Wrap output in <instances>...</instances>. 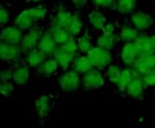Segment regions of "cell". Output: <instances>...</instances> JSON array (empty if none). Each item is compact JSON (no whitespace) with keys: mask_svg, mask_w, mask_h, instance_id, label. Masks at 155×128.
<instances>
[{"mask_svg":"<svg viewBox=\"0 0 155 128\" xmlns=\"http://www.w3.org/2000/svg\"><path fill=\"white\" fill-rule=\"evenodd\" d=\"M87 53H88L87 56L91 62L92 63L93 66L99 69L107 66L112 60V57L110 51L102 48L100 46L92 47V49L89 51Z\"/></svg>","mask_w":155,"mask_h":128,"instance_id":"cell-1","label":"cell"},{"mask_svg":"<svg viewBox=\"0 0 155 128\" xmlns=\"http://www.w3.org/2000/svg\"><path fill=\"white\" fill-rule=\"evenodd\" d=\"M134 42L137 47L139 57L155 54V35L140 34Z\"/></svg>","mask_w":155,"mask_h":128,"instance_id":"cell-2","label":"cell"},{"mask_svg":"<svg viewBox=\"0 0 155 128\" xmlns=\"http://www.w3.org/2000/svg\"><path fill=\"white\" fill-rule=\"evenodd\" d=\"M132 66L134 70L141 77L155 73V54L139 57Z\"/></svg>","mask_w":155,"mask_h":128,"instance_id":"cell-3","label":"cell"},{"mask_svg":"<svg viewBox=\"0 0 155 128\" xmlns=\"http://www.w3.org/2000/svg\"><path fill=\"white\" fill-rule=\"evenodd\" d=\"M61 89L65 91H74L78 88L80 84V78L78 72L72 70L63 74L59 79Z\"/></svg>","mask_w":155,"mask_h":128,"instance_id":"cell-4","label":"cell"},{"mask_svg":"<svg viewBox=\"0 0 155 128\" xmlns=\"http://www.w3.org/2000/svg\"><path fill=\"white\" fill-rule=\"evenodd\" d=\"M42 30L39 28H32L28 32L22 40V46L21 48L24 53H28L30 51L34 50L35 46L39 44V41L42 36Z\"/></svg>","mask_w":155,"mask_h":128,"instance_id":"cell-5","label":"cell"},{"mask_svg":"<svg viewBox=\"0 0 155 128\" xmlns=\"http://www.w3.org/2000/svg\"><path fill=\"white\" fill-rule=\"evenodd\" d=\"M21 53L18 45H13L0 41V59L5 61H16Z\"/></svg>","mask_w":155,"mask_h":128,"instance_id":"cell-6","label":"cell"},{"mask_svg":"<svg viewBox=\"0 0 155 128\" xmlns=\"http://www.w3.org/2000/svg\"><path fill=\"white\" fill-rule=\"evenodd\" d=\"M83 84L85 89H98L104 84V79L97 70L91 69L84 76Z\"/></svg>","mask_w":155,"mask_h":128,"instance_id":"cell-7","label":"cell"},{"mask_svg":"<svg viewBox=\"0 0 155 128\" xmlns=\"http://www.w3.org/2000/svg\"><path fill=\"white\" fill-rule=\"evenodd\" d=\"M38 49L41 50L47 56L54 55L57 48V43L53 37L50 30L42 34L38 44Z\"/></svg>","mask_w":155,"mask_h":128,"instance_id":"cell-8","label":"cell"},{"mask_svg":"<svg viewBox=\"0 0 155 128\" xmlns=\"http://www.w3.org/2000/svg\"><path fill=\"white\" fill-rule=\"evenodd\" d=\"M145 84L142 77L140 75H136L135 78L131 81L126 89L128 95L134 98H141L143 95V91L145 89Z\"/></svg>","mask_w":155,"mask_h":128,"instance_id":"cell-9","label":"cell"},{"mask_svg":"<svg viewBox=\"0 0 155 128\" xmlns=\"http://www.w3.org/2000/svg\"><path fill=\"white\" fill-rule=\"evenodd\" d=\"M0 40L6 43L18 45L22 40V33L19 28L9 27L2 31L0 34Z\"/></svg>","mask_w":155,"mask_h":128,"instance_id":"cell-10","label":"cell"},{"mask_svg":"<svg viewBox=\"0 0 155 128\" xmlns=\"http://www.w3.org/2000/svg\"><path fill=\"white\" fill-rule=\"evenodd\" d=\"M131 21L137 29H147L153 23V19L150 15L144 12H137L131 17Z\"/></svg>","mask_w":155,"mask_h":128,"instance_id":"cell-11","label":"cell"},{"mask_svg":"<svg viewBox=\"0 0 155 128\" xmlns=\"http://www.w3.org/2000/svg\"><path fill=\"white\" fill-rule=\"evenodd\" d=\"M139 58V53L134 42H128L124 46L122 52V59L126 65H133Z\"/></svg>","mask_w":155,"mask_h":128,"instance_id":"cell-12","label":"cell"},{"mask_svg":"<svg viewBox=\"0 0 155 128\" xmlns=\"http://www.w3.org/2000/svg\"><path fill=\"white\" fill-rule=\"evenodd\" d=\"M35 21L36 20L34 17L31 10L28 9L26 11H23L21 14H19V16L16 19V24L21 29H27L31 28Z\"/></svg>","mask_w":155,"mask_h":128,"instance_id":"cell-13","label":"cell"},{"mask_svg":"<svg viewBox=\"0 0 155 128\" xmlns=\"http://www.w3.org/2000/svg\"><path fill=\"white\" fill-rule=\"evenodd\" d=\"M72 16L73 15H72L71 12L66 11L63 8H60L58 12H57V15H56L55 18L54 20L53 25L54 26H57V27H60V28H64L67 29L68 25H69V23L71 22V20H72Z\"/></svg>","mask_w":155,"mask_h":128,"instance_id":"cell-14","label":"cell"},{"mask_svg":"<svg viewBox=\"0 0 155 128\" xmlns=\"http://www.w3.org/2000/svg\"><path fill=\"white\" fill-rule=\"evenodd\" d=\"M138 75V73L136 72L134 69H124L122 71V74L120 79L117 83V86L121 91H125L128 84L131 83V81L134 78H135V76Z\"/></svg>","mask_w":155,"mask_h":128,"instance_id":"cell-15","label":"cell"},{"mask_svg":"<svg viewBox=\"0 0 155 128\" xmlns=\"http://www.w3.org/2000/svg\"><path fill=\"white\" fill-rule=\"evenodd\" d=\"M54 59L58 62L59 66L62 67L64 70H67L69 65L71 64V62L73 61L75 54L69 53L66 51L62 50L61 48H58L54 53Z\"/></svg>","mask_w":155,"mask_h":128,"instance_id":"cell-16","label":"cell"},{"mask_svg":"<svg viewBox=\"0 0 155 128\" xmlns=\"http://www.w3.org/2000/svg\"><path fill=\"white\" fill-rule=\"evenodd\" d=\"M50 32L53 34V37H54V39L57 44H64L68 40L72 38L71 34L64 28H60V27L53 25L51 29H50Z\"/></svg>","mask_w":155,"mask_h":128,"instance_id":"cell-17","label":"cell"},{"mask_svg":"<svg viewBox=\"0 0 155 128\" xmlns=\"http://www.w3.org/2000/svg\"><path fill=\"white\" fill-rule=\"evenodd\" d=\"M93 65L91 62L88 56H81L77 58L73 63V70L77 72L86 73L93 68Z\"/></svg>","mask_w":155,"mask_h":128,"instance_id":"cell-18","label":"cell"},{"mask_svg":"<svg viewBox=\"0 0 155 128\" xmlns=\"http://www.w3.org/2000/svg\"><path fill=\"white\" fill-rule=\"evenodd\" d=\"M117 40V37L113 34H104L97 39V46L110 51L116 46Z\"/></svg>","mask_w":155,"mask_h":128,"instance_id":"cell-19","label":"cell"},{"mask_svg":"<svg viewBox=\"0 0 155 128\" xmlns=\"http://www.w3.org/2000/svg\"><path fill=\"white\" fill-rule=\"evenodd\" d=\"M35 107L40 117H46L50 111L49 97L47 95H42L35 102Z\"/></svg>","mask_w":155,"mask_h":128,"instance_id":"cell-20","label":"cell"},{"mask_svg":"<svg viewBox=\"0 0 155 128\" xmlns=\"http://www.w3.org/2000/svg\"><path fill=\"white\" fill-rule=\"evenodd\" d=\"M46 57L47 55L41 50L34 49V50L30 51L29 54L28 55V58H27V60H28V63L30 66H40L45 61Z\"/></svg>","mask_w":155,"mask_h":128,"instance_id":"cell-21","label":"cell"},{"mask_svg":"<svg viewBox=\"0 0 155 128\" xmlns=\"http://www.w3.org/2000/svg\"><path fill=\"white\" fill-rule=\"evenodd\" d=\"M59 64L55 59H50L48 60L44 61L39 68V72L43 74L46 77H49L54 72H55L58 69Z\"/></svg>","mask_w":155,"mask_h":128,"instance_id":"cell-22","label":"cell"},{"mask_svg":"<svg viewBox=\"0 0 155 128\" xmlns=\"http://www.w3.org/2000/svg\"><path fill=\"white\" fill-rule=\"evenodd\" d=\"M139 36L138 29L130 26H124L120 33L121 39L125 42H134Z\"/></svg>","mask_w":155,"mask_h":128,"instance_id":"cell-23","label":"cell"},{"mask_svg":"<svg viewBox=\"0 0 155 128\" xmlns=\"http://www.w3.org/2000/svg\"><path fill=\"white\" fill-rule=\"evenodd\" d=\"M90 22L97 29H103L106 22L105 17L99 11H92L89 15Z\"/></svg>","mask_w":155,"mask_h":128,"instance_id":"cell-24","label":"cell"},{"mask_svg":"<svg viewBox=\"0 0 155 128\" xmlns=\"http://www.w3.org/2000/svg\"><path fill=\"white\" fill-rule=\"evenodd\" d=\"M82 21H81V18L79 17L78 14H74L72 16V20L69 23L68 27H67V30L71 34V35H77L78 34L80 33L81 31V28H82Z\"/></svg>","mask_w":155,"mask_h":128,"instance_id":"cell-25","label":"cell"},{"mask_svg":"<svg viewBox=\"0 0 155 128\" xmlns=\"http://www.w3.org/2000/svg\"><path fill=\"white\" fill-rule=\"evenodd\" d=\"M29 76L28 68L27 66L20 67L17 69L14 72L12 78L15 80V82L18 84H24L27 83Z\"/></svg>","mask_w":155,"mask_h":128,"instance_id":"cell-26","label":"cell"},{"mask_svg":"<svg viewBox=\"0 0 155 128\" xmlns=\"http://www.w3.org/2000/svg\"><path fill=\"white\" fill-rule=\"evenodd\" d=\"M136 5V0H118L116 8L121 13L128 14L134 10Z\"/></svg>","mask_w":155,"mask_h":128,"instance_id":"cell-27","label":"cell"},{"mask_svg":"<svg viewBox=\"0 0 155 128\" xmlns=\"http://www.w3.org/2000/svg\"><path fill=\"white\" fill-rule=\"evenodd\" d=\"M92 44L91 42V37L88 34H85L78 40V48L83 53H88L92 49Z\"/></svg>","mask_w":155,"mask_h":128,"instance_id":"cell-28","label":"cell"},{"mask_svg":"<svg viewBox=\"0 0 155 128\" xmlns=\"http://www.w3.org/2000/svg\"><path fill=\"white\" fill-rule=\"evenodd\" d=\"M121 74H122V70L116 66H111L109 67L108 69V72H107V75L110 78L112 83L116 84L118 83L120 77H121Z\"/></svg>","mask_w":155,"mask_h":128,"instance_id":"cell-29","label":"cell"},{"mask_svg":"<svg viewBox=\"0 0 155 128\" xmlns=\"http://www.w3.org/2000/svg\"><path fill=\"white\" fill-rule=\"evenodd\" d=\"M60 48L69 53H72V54H75L77 50L78 49V43H76V41L73 40V38H71L70 40H68L67 42L61 45Z\"/></svg>","mask_w":155,"mask_h":128,"instance_id":"cell-30","label":"cell"},{"mask_svg":"<svg viewBox=\"0 0 155 128\" xmlns=\"http://www.w3.org/2000/svg\"><path fill=\"white\" fill-rule=\"evenodd\" d=\"M13 89L12 84L8 82H3L0 84V93L5 95H9Z\"/></svg>","mask_w":155,"mask_h":128,"instance_id":"cell-31","label":"cell"},{"mask_svg":"<svg viewBox=\"0 0 155 128\" xmlns=\"http://www.w3.org/2000/svg\"><path fill=\"white\" fill-rule=\"evenodd\" d=\"M142 79L146 87L147 86H155V73H151L148 75L142 76Z\"/></svg>","mask_w":155,"mask_h":128,"instance_id":"cell-32","label":"cell"},{"mask_svg":"<svg viewBox=\"0 0 155 128\" xmlns=\"http://www.w3.org/2000/svg\"><path fill=\"white\" fill-rule=\"evenodd\" d=\"M96 5L102 6V7H113L116 5L115 0H93Z\"/></svg>","mask_w":155,"mask_h":128,"instance_id":"cell-33","label":"cell"},{"mask_svg":"<svg viewBox=\"0 0 155 128\" xmlns=\"http://www.w3.org/2000/svg\"><path fill=\"white\" fill-rule=\"evenodd\" d=\"M12 76H13V73H12V71L10 69L0 72V79L3 82H6L7 80H9L10 78H12Z\"/></svg>","mask_w":155,"mask_h":128,"instance_id":"cell-34","label":"cell"},{"mask_svg":"<svg viewBox=\"0 0 155 128\" xmlns=\"http://www.w3.org/2000/svg\"><path fill=\"white\" fill-rule=\"evenodd\" d=\"M9 14L4 8H0V24H4L8 21Z\"/></svg>","mask_w":155,"mask_h":128,"instance_id":"cell-35","label":"cell"},{"mask_svg":"<svg viewBox=\"0 0 155 128\" xmlns=\"http://www.w3.org/2000/svg\"><path fill=\"white\" fill-rule=\"evenodd\" d=\"M114 25L113 24H111V23H109V24H106L104 25V27L103 28V31H104V34H110L114 33Z\"/></svg>","mask_w":155,"mask_h":128,"instance_id":"cell-36","label":"cell"},{"mask_svg":"<svg viewBox=\"0 0 155 128\" xmlns=\"http://www.w3.org/2000/svg\"><path fill=\"white\" fill-rule=\"evenodd\" d=\"M87 1L88 0H72V3L78 7H82L87 3Z\"/></svg>","mask_w":155,"mask_h":128,"instance_id":"cell-37","label":"cell"},{"mask_svg":"<svg viewBox=\"0 0 155 128\" xmlns=\"http://www.w3.org/2000/svg\"><path fill=\"white\" fill-rule=\"evenodd\" d=\"M29 1H33V2H37V1H40V0H29Z\"/></svg>","mask_w":155,"mask_h":128,"instance_id":"cell-38","label":"cell"}]
</instances>
